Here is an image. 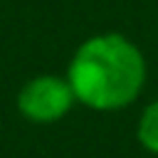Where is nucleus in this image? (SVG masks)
<instances>
[{
    "label": "nucleus",
    "mask_w": 158,
    "mask_h": 158,
    "mask_svg": "<svg viewBox=\"0 0 158 158\" xmlns=\"http://www.w3.org/2000/svg\"><path fill=\"white\" fill-rule=\"evenodd\" d=\"M67 81L74 96L99 111L128 106L146 81V59L123 35L89 37L72 57Z\"/></svg>",
    "instance_id": "nucleus-1"
},
{
    "label": "nucleus",
    "mask_w": 158,
    "mask_h": 158,
    "mask_svg": "<svg viewBox=\"0 0 158 158\" xmlns=\"http://www.w3.org/2000/svg\"><path fill=\"white\" fill-rule=\"evenodd\" d=\"M138 141L151 153H158V101L148 104L138 118Z\"/></svg>",
    "instance_id": "nucleus-3"
},
{
    "label": "nucleus",
    "mask_w": 158,
    "mask_h": 158,
    "mask_svg": "<svg viewBox=\"0 0 158 158\" xmlns=\"http://www.w3.org/2000/svg\"><path fill=\"white\" fill-rule=\"evenodd\" d=\"M74 99L77 96L67 79L44 74L22 86L17 96V106L32 121H57L72 109Z\"/></svg>",
    "instance_id": "nucleus-2"
}]
</instances>
